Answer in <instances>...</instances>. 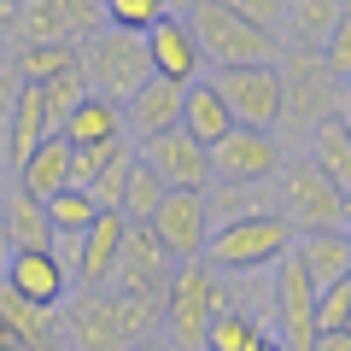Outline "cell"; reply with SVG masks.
Segmentation results:
<instances>
[{
	"label": "cell",
	"instance_id": "5b68a950",
	"mask_svg": "<svg viewBox=\"0 0 351 351\" xmlns=\"http://www.w3.org/2000/svg\"><path fill=\"white\" fill-rule=\"evenodd\" d=\"M276 71H281V88H287V112H281V129H287V135H281V147L293 152V141H304L316 123L334 117L339 82L328 76L322 53H304V47H281Z\"/></svg>",
	"mask_w": 351,
	"mask_h": 351
},
{
	"label": "cell",
	"instance_id": "681fc988",
	"mask_svg": "<svg viewBox=\"0 0 351 351\" xmlns=\"http://www.w3.org/2000/svg\"><path fill=\"white\" fill-rule=\"evenodd\" d=\"M346 334H351V304H346Z\"/></svg>",
	"mask_w": 351,
	"mask_h": 351
},
{
	"label": "cell",
	"instance_id": "9a60e30c",
	"mask_svg": "<svg viewBox=\"0 0 351 351\" xmlns=\"http://www.w3.org/2000/svg\"><path fill=\"white\" fill-rule=\"evenodd\" d=\"M141 41H147V59H152V76H158V82L188 88V82H199V76H205V53H199V41H193L188 18H170V12H164Z\"/></svg>",
	"mask_w": 351,
	"mask_h": 351
},
{
	"label": "cell",
	"instance_id": "f546056e",
	"mask_svg": "<svg viewBox=\"0 0 351 351\" xmlns=\"http://www.w3.org/2000/svg\"><path fill=\"white\" fill-rule=\"evenodd\" d=\"M129 170H135V147H129V141H117L112 158H106V170L88 182V199L100 205V211H117V205H123V188H129Z\"/></svg>",
	"mask_w": 351,
	"mask_h": 351
},
{
	"label": "cell",
	"instance_id": "ee69618b",
	"mask_svg": "<svg viewBox=\"0 0 351 351\" xmlns=\"http://www.w3.org/2000/svg\"><path fill=\"white\" fill-rule=\"evenodd\" d=\"M6 258H12V246H6V223H0V269H6Z\"/></svg>",
	"mask_w": 351,
	"mask_h": 351
},
{
	"label": "cell",
	"instance_id": "60d3db41",
	"mask_svg": "<svg viewBox=\"0 0 351 351\" xmlns=\"http://www.w3.org/2000/svg\"><path fill=\"white\" fill-rule=\"evenodd\" d=\"M158 6H164V12H170V18H188L193 6H199V0H158Z\"/></svg>",
	"mask_w": 351,
	"mask_h": 351
},
{
	"label": "cell",
	"instance_id": "8992f818",
	"mask_svg": "<svg viewBox=\"0 0 351 351\" xmlns=\"http://www.w3.org/2000/svg\"><path fill=\"white\" fill-rule=\"evenodd\" d=\"M76 71H82L88 94L123 106L135 88L152 82V59H147V41L141 36H123V29H100L76 47Z\"/></svg>",
	"mask_w": 351,
	"mask_h": 351
},
{
	"label": "cell",
	"instance_id": "ba28073f",
	"mask_svg": "<svg viewBox=\"0 0 351 351\" xmlns=\"http://www.w3.org/2000/svg\"><path fill=\"white\" fill-rule=\"evenodd\" d=\"M106 29L100 0H24L6 47H82Z\"/></svg>",
	"mask_w": 351,
	"mask_h": 351
},
{
	"label": "cell",
	"instance_id": "bcb514c9",
	"mask_svg": "<svg viewBox=\"0 0 351 351\" xmlns=\"http://www.w3.org/2000/svg\"><path fill=\"white\" fill-rule=\"evenodd\" d=\"M0 193H6V147H0Z\"/></svg>",
	"mask_w": 351,
	"mask_h": 351
},
{
	"label": "cell",
	"instance_id": "f6af8a7d",
	"mask_svg": "<svg viewBox=\"0 0 351 351\" xmlns=\"http://www.w3.org/2000/svg\"><path fill=\"white\" fill-rule=\"evenodd\" d=\"M258 351H287V346H281V339H276V334H269V339H263V346H258Z\"/></svg>",
	"mask_w": 351,
	"mask_h": 351
},
{
	"label": "cell",
	"instance_id": "ab89813d",
	"mask_svg": "<svg viewBox=\"0 0 351 351\" xmlns=\"http://www.w3.org/2000/svg\"><path fill=\"white\" fill-rule=\"evenodd\" d=\"M334 117H339V129L351 135V94H346V88H339V106H334Z\"/></svg>",
	"mask_w": 351,
	"mask_h": 351
},
{
	"label": "cell",
	"instance_id": "6da1fadb",
	"mask_svg": "<svg viewBox=\"0 0 351 351\" xmlns=\"http://www.w3.org/2000/svg\"><path fill=\"white\" fill-rule=\"evenodd\" d=\"M164 328V304L129 299L112 287H71L53 311V346L59 351H129Z\"/></svg>",
	"mask_w": 351,
	"mask_h": 351
},
{
	"label": "cell",
	"instance_id": "9c48e42d",
	"mask_svg": "<svg viewBox=\"0 0 351 351\" xmlns=\"http://www.w3.org/2000/svg\"><path fill=\"white\" fill-rule=\"evenodd\" d=\"M217 94H223L234 129H269L281 135V112H287V88H281L276 64H234V71H211Z\"/></svg>",
	"mask_w": 351,
	"mask_h": 351
},
{
	"label": "cell",
	"instance_id": "44dd1931",
	"mask_svg": "<svg viewBox=\"0 0 351 351\" xmlns=\"http://www.w3.org/2000/svg\"><path fill=\"white\" fill-rule=\"evenodd\" d=\"M351 0H287V18H281V47H304V53H322V41L334 36L339 12Z\"/></svg>",
	"mask_w": 351,
	"mask_h": 351
},
{
	"label": "cell",
	"instance_id": "7a4b0ae2",
	"mask_svg": "<svg viewBox=\"0 0 351 351\" xmlns=\"http://www.w3.org/2000/svg\"><path fill=\"white\" fill-rule=\"evenodd\" d=\"M223 311H228V276H217L205 258L176 263V281L164 293V328L158 334L176 351H205V334H211V322Z\"/></svg>",
	"mask_w": 351,
	"mask_h": 351
},
{
	"label": "cell",
	"instance_id": "816d5d0a",
	"mask_svg": "<svg viewBox=\"0 0 351 351\" xmlns=\"http://www.w3.org/2000/svg\"><path fill=\"white\" fill-rule=\"evenodd\" d=\"M346 94H351V82H346Z\"/></svg>",
	"mask_w": 351,
	"mask_h": 351
},
{
	"label": "cell",
	"instance_id": "836d02e7",
	"mask_svg": "<svg viewBox=\"0 0 351 351\" xmlns=\"http://www.w3.org/2000/svg\"><path fill=\"white\" fill-rule=\"evenodd\" d=\"M41 100H47V123H53V135H59V129H64V117H71L76 106L88 100L82 71H64V76H53V82H41Z\"/></svg>",
	"mask_w": 351,
	"mask_h": 351
},
{
	"label": "cell",
	"instance_id": "30bf717a",
	"mask_svg": "<svg viewBox=\"0 0 351 351\" xmlns=\"http://www.w3.org/2000/svg\"><path fill=\"white\" fill-rule=\"evenodd\" d=\"M170 281H176V258L158 246V234H152L147 223H129L123 252H117L112 281H106V287H112V293H129V299H147V304H164Z\"/></svg>",
	"mask_w": 351,
	"mask_h": 351
},
{
	"label": "cell",
	"instance_id": "f35d334b",
	"mask_svg": "<svg viewBox=\"0 0 351 351\" xmlns=\"http://www.w3.org/2000/svg\"><path fill=\"white\" fill-rule=\"evenodd\" d=\"M18 6H24V0H0V41L12 36V24H18Z\"/></svg>",
	"mask_w": 351,
	"mask_h": 351
},
{
	"label": "cell",
	"instance_id": "7dc6e473",
	"mask_svg": "<svg viewBox=\"0 0 351 351\" xmlns=\"http://www.w3.org/2000/svg\"><path fill=\"white\" fill-rule=\"evenodd\" d=\"M346 234H351V193H346Z\"/></svg>",
	"mask_w": 351,
	"mask_h": 351
},
{
	"label": "cell",
	"instance_id": "484cf974",
	"mask_svg": "<svg viewBox=\"0 0 351 351\" xmlns=\"http://www.w3.org/2000/svg\"><path fill=\"white\" fill-rule=\"evenodd\" d=\"M205 205H211V223H246V217L276 211V182H211L205 188Z\"/></svg>",
	"mask_w": 351,
	"mask_h": 351
},
{
	"label": "cell",
	"instance_id": "e0dca14e",
	"mask_svg": "<svg viewBox=\"0 0 351 351\" xmlns=\"http://www.w3.org/2000/svg\"><path fill=\"white\" fill-rule=\"evenodd\" d=\"M170 129H182V88L152 76L147 88H135L123 100V135L135 141V147H147V141L170 135Z\"/></svg>",
	"mask_w": 351,
	"mask_h": 351
},
{
	"label": "cell",
	"instance_id": "74e56055",
	"mask_svg": "<svg viewBox=\"0 0 351 351\" xmlns=\"http://www.w3.org/2000/svg\"><path fill=\"white\" fill-rule=\"evenodd\" d=\"M311 351H351V334H346V328H339V334H316Z\"/></svg>",
	"mask_w": 351,
	"mask_h": 351
},
{
	"label": "cell",
	"instance_id": "277c9868",
	"mask_svg": "<svg viewBox=\"0 0 351 351\" xmlns=\"http://www.w3.org/2000/svg\"><path fill=\"white\" fill-rule=\"evenodd\" d=\"M293 223L281 211H263V217H246V223H223L211 228L205 240V263L217 276H258V269H276L281 258L293 252Z\"/></svg>",
	"mask_w": 351,
	"mask_h": 351
},
{
	"label": "cell",
	"instance_id": "f5cc1de1",
	"mask_svg": "<svg viewBox=\"0 0 351 351\" xmlns=\"http://www.w3.org/2000/svg\"><path fill=\"white\" fill-rule=\"evenodd\" d=\"M0 53H6V47H0Z\"/></svg>",
	"mask_w": 351,
	"mask_h": 351
},
{
	"label": "cell",
	"instance_id": "603a6c76",
	"mask_svg": "<svg viewBox=\"0 0 351 351\" xmlns=\"http://www.w3.org/2000/svg\"><path fill=\"white\" fill-rule=\"evenodd\" d=\"M18 188L36 193L41 205H47L59 188H71V141H64V135H47V141H41V147L18 164Z\"/></svg>",
	"mask_w": 351,
	"mask_h": 351
},
{
	"label": "cell",
	"instance_id": "4dcf8cb0",
	"mask_svg": "<svg viewBox=\"0 0 351 351\" xmlns=\"http://www.w3.org/2000/svg\"><path fill=\"white\" fill-rule=\"evenodd\" d=\"M94 217H100V205L88 199L82 188H59L47 199V228H53V234H88Z\"/></svg>",
	"mask_w": 351,
	"mask_h": 351
},
{
	"label": "cell",
	"instance_id": "3957f363",
	"mask_svg": "<svg viewBox=\"0 0 351 351\" xmlns=\"http://www.w3.org/2000/svg\"><path fill=\"white\" fill-rule=\"evenodd\" d=\"M188 29L205 53V71H234V64H276L281 59V36L246 24L240 12H228L223 0H199L188 12Z\"/></svg>",
	"mask_w": 351,
	"mask_h": 351
},
{
	"label": "cell",
	"instance_id": "7bdbcfd3",
	"mask_svg": "<svg viewBox=\"0 0 351 351\" xmlns=\"http://www.w3.org/2000/svg\"><path fill=\"white\" fill-rule=\"evenodd\" d=\"M0 351H24V346L12 339V328H6V322H0Z\"/></svg>",
	"mask_w": 351,
	"mask_h": 351
},
{
	"label": "cell",
	"instance_id": "5bb4252c",
	"mask_svg": "<svg viewBox=\"0 0 351 351\" xmlns=\"http://www.w3.org/2000/svg\"><path fill=\"white\" fill-rule=\"evenodd\" d=\"M135 152L152 164V176H158L170 193H205L217 182L211 176V152H205L193 135H182V129H170V135L147 141V147H135Z\"/></svg>",
	"mask_w": 351,
	"mask_h": 351
},
{
	"label": "cell",
	"instance_id": "ac0fdd59",
	"mask_svg": "<svg viewBox=\"0 0 351 351\" xmlns=\"http://www.w3.org/2000/svg\"><path fill=\"white\" fill-rule=\"evenodd\" d=\"M123 234H129L123 211L94 217V228L82 234V252H76V287H106V281H112V263H117V252H123Z\"/></svg>",
	"mask_w": 351,
	"mask_h": 351
},
{
	"label": "cell",
	"instance_id": "d590c367",
	"mask_svg": "<svg viewBox=\"0 0 351 351\" xmlns=\"http://www.w3.org/2000/svg\"><path fill=\"white\" fill-rule=\"evenodd\" d=\"M322 64H328V76H334L339 88L351 82V6L339 12V24H334V36L322 41Z\"/></svg>",
	"mask_w": 351,
	"mask_h": 351
},
{
	"label": "cell",
	"instance_id": "ffe728a7",
	"mask_svg": "<svg viewBox=\"0 0 351 351\" xmlns=\"http://www.w3.org/2000/svg\"><path fill=\"white\" fill-rule=\"evenodd\" d=\"M293 258L304 263V276L316 287H334L351 276V234L346 228H322V234H299L293 240Z\"/></svg>",
	"mask_w": 351,
	"mask_h": 351
},
{
	"label": "cell",
	"instance_id": "8fae6325",
	"mask_svg": "<svg viewBox=\"0 0 351 351\" xmlns=\"http://www.w3.org/2000/svg\"><path fill=\"white\" fill-rule=\"evenodd\" d=\"M269 293H276V322H269V334L287 351H311L316 346V293L322 287L304 276V263L293 252L269 269Z\"/></svg>",
	"mask_w": 351,
	"mask_h": 351
},
{
	"label": "cell",
	"instance_id": "f907efd6",
	"mask_svg": "<svg viewBox=\"0 0 351 351\" xmlns=\"http://www.w3.org/2000/svg\"><path fill=\"white\" fill-rule=\"evenodd\" d=\"M0 147H6V123H0Z\"/></svg>",
	"mask_w": 351,
	"mask_h": 351
},
{
	"label": "cell",
	"instance_id": "2e32d148",
	"mask_svg": "<svg viewBox=\"0 0 351 351\" xmlns=\"http://www.w3.org/2000/svg\"><path fill=\"white\" fill-rule=\"evenodd\" d=\"M0 281H6L18 299L41 304V311H59L64 293H71V276L59 269V258H53L47 246H36V252H12V258H6V269H0Z\"/></svg>",
	"mask_w": 351,
	"mask_h": 351
},
{
	"label": "cell",
	"instance_id": "d4e9b609",
	"mask_svg": "<svg viewBox=\"0 0 351 351\" xmlns=\"http://www.w3.org/2000/svg\"><path fill=\"white\" fill-rule=\"evenodd\" d=\"M59 135L71 141V147H117V141H129V135H123V106L100 100V94H88V100L64 117Z\"/></svg>",
	"mask_w": 351,
	"mask_h": 351
},
{
	"label": "cell",
	"instance_id": "c3c4849f",
	"mask_svg": "<svg viewBox=\"0 0 351 351\" xmlns=\"http://www.w3.org/2000/svg\"><path fill=\"white\" fill-rule=\"evenodd\" d=\"M24 351H59V346H53V339H47V346H24Z\"/></svg>",
	"mask_w": 351,
	"mask_h": 351
},
{
	"label": "cell",
	"instance_id": "4fadbf2b",
	"mask_svg": "<svg viewBox=\"0 0 351 351\" xmlns=\"http://www.w3.org/2000/svg\"><path fill=\"white\" fill-rule=\"evenodd\" d=\"M152 234H158V246L170 252L176 263H193L205 258V240H211V205H205V193H164V205L152 211Z\"/></svg>",
	"mask_w": 351,
	"mask_h": 351
},
{
	"label": "cell",
	"instance_id": "7402d4cb",
	"mask_svg": "<svg viewBox=\"0 0 351 351\" xmlns=\"http://www.w3.org/2000/svg\"><path fill=\"white\" fill-rule=\"evenodd\" d=\"M0 223H6V246L12 252H36V246H53V228H47V205L36 193L12 188L0 193Z\"/></svg>",
	"mask_w": 351,
	"mask_h": 351
},
{
	"label": "cell",
	"instance_id": "cb8c5ba5",
	"mask_svg": "<svg viewBox=\"0 0 351 351\" xmlns=\"http://www.w3.org/2000/svg\"><path fill=\"white\" fill-rule=\"evenodd\" d=\"M47 135H53V123H47V100H41V88H36V82H24V94H18L12 117H6V164L18 170V164H24Z\"/></svg>",
	"mask_w": 351,
	"mask_h": 351
},
{
	"label": "cell",
	"instance_id": "b9f144b4",
	"mask_svg": "<svg viewBox=\"0 0 351 351\" xmlns=\"http://www.w3.org/2000/svg\"><path fill=\"white\" fill-rule=\"evenodd\" d=\"M129 351H176V346H170L164 334H152V339H141V346H129Z\"/></svg>",
	"mask_w": 351,
	"mask_h": 351
},
{
	"label": "cell",
	"instance_id": "d6986e66",
	"mask_svg": "<svg viewBox=\"0 0 351 351\" xmlns=\"http://www.w3.org/2000/svg\"><path fill=\"white\" fill-rule=\"evenodd\" d=\"M234 129V117H228V106H223V94H217V82H211V71L199 76V82H188L182 88V135H193L205 152L217 147V141Z\"/></svg>",
	"mask_w": 351,
	"mask_h": 351
},
{
	"label": "cell",
	"instance_id": "f1b7e54d",
	"mask_svg": "<svg viewBox=\"0 0 351 351\" xmlns=\"http://www.w3.org/2000/svg\"><path fill=\"white\" fill-rule=\"evenodd\" d=\"M164 182L158 176H152V164L141 158L135 152V170H129V188H123V205H117V211H123V223H152V211H158L164 205Z\"/></svg>",
	"mask_w": 351,
	"mask_h": 351
},
{
	"label": "cell",
	"instance_id": "1f68e13d",
	"mask_svg": "<svg viewBox=\"0 0 351 351\" xmlns=\"http://www.w3.org/2000/svg\"><path fill=\"white\" fill-rule=\"evenodd\" d=\"M263 339H269V334H263V328L252 322V316L223 311V316L211 322V334H205V351H258Z\"/></svg>",
	"mask_w": 351,
	"mask_h": 351
},
{
	"label": "cell",
	"instance_id": "e575fe53",
	"mask_svg": "<svg viewBox=\"0 0 351 351\" xmlns=\"http://www.w3.org/2000/svg\"><path fill=\"white\" fill-rule=\"evenodd\" d=\"M100 12H106V29L147 36V29L164 18V6H158V0H100Z\"/></svg>",
	"mask_w": 351,
	"mask_h": 351
},
{
	"label": "cell",
	"instance_id": "8d00e7d4",
	"mask_svg": "<svg viewBox=\"0 0 351 351\" xmlns=\"http://www.w3.org/2000/svg\"><path fill=\"white\" fill-rule=\"evenodd\" d=\"M228 12H240L246 24L269 29V36H281V18H287V0H223Z\"/></svg>",
	"mask_w": 351,
	"mask_h": 351
},
{
	"label": "cell",
	"instance_id": "83f0119b",
	"mask_svg": "<svg viewBox=\"0 0 351 351\" xmlns=\"http://www.w3.org/2000/svg\"><path fill=\"white\" fill-rule=\"evenodd\" d=\"M0 322L12 328L18 346H47V339H53V311H41V304L18 299L6 281H0Z\"/></svg>",
	"mask_w": 351,
	"mask_h": 351
},
{
	"label": "cell",
	"instance_id": "7c38bea8",
	"mask_svg": "<svg viewBox=\"0 0 351 351\" xmlns=\"http://www.w3.org/2000/svg\"><path fill=\"white\" fill-rule=\"evenodd\" d=\"M281 164H287V147L269 129H228L211 147V176L217 182H276Z\"/></svg>",
	"mask_w": 351,
	"mask_h": 351
},
{
	"label": "cell",
	"instance_id": "d6a6232c",
	"mask_svg": "<svg viewBox=\"0 0 351 351\" xmlns=\"http://www.w3.org/2000/svg\"><path fill=\"white\" fill-rule=\"evenodd\" d=\"M12 64L24 71V82H53V76L76 71V47H12Z\"/></svg>",
	"mask_w": 351,
	"mask_h": 351
},
{
	"label": "cell",
	"instance_id": "4316f807",
	"mask_svg": "<svg viewBox=\"0 0 351 351\" xmlns=\"http://www.w3.org/2000/svg\"><path fill=\"white\" fill-rule=\"evenodd\" d=\"M304 158H311L339 193H351V135L339 129V117H328V123H316L311 135H304Z\"/></svg>",
	"mask_w": 351,
	"mask_h": 351
},
{
	"label": "cell",
	"instance_id": "52a82bcc",
	"mask_svg": "<svg viewBox=\"0 0 351 351\" xmlns=\"http://www.w3.org/2000/svg\"><path fill=\"white\" fill-rule=\"evenodd\" d=\"M276 211L293 223V234H322V228H346V193L304 152H287V164L276 170Z\"/></svg>",
	"mask_w": 351,
	"mask_h": 351
}]
</instances>
